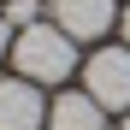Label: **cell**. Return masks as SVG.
<instances>
[{
	"label": "cell",
	"mask_w": 130,
	"mask_h": 130,
	"mask_svg": "<svg viewBox=\"0 0 130 130\" xmlns=\"http://www.w3.org/2000/svg\"><path fill=\"white\" fill-rule=\"evenodd\" d=\"M0 59H12V24H6V12H0Z\"/></svg>",
	"instance_id": "obj_7"
},
{
	"label": "cell",
	"mask_w": 130,
	"mask_h": 130,
	"mask_svg": "<svg viewBox=\"0 0 130 130\" xmlns=\"http://www.w3.org/2000/svg\"><path fill=\"white\" fill-rule=\"evenodd\" d=\"M106 124V106L83 89V95H59L47 106V130H101Z\"/></svg>",
	"instance_id": "obj_5"
},
{
	"label": "cell",
	"mask_w": 130,
	"mask_h": 130,
	"mask_svg": "<svg viewBox=\"0 0 130 130\" xmlns=\"http://www.w3.org/2000/svg\"><path fill=\"white\" fill-rule=\"evenodd\" d=\"M12 65H18V77H30V83H65L71 65H77V41L59 24H30L12 41Z\"/></svg>",
	"instance_id": "obj_1"
},
{
	"label": "cell",
	"mask_w": 130,
	"mask_h": 130,
	"mask_svg": "<svg viewBox=\"0 0 130 130\" xmlns=\"http://www.w3.org/2000/svg\"><path fill=\"white\" fill-rule=\"evenodd\" d=\"M53 24L71 36V41H95L118 24V0H53Z\"/></svg>",
	"instance_id": "obj_3"
},
{
	"label": "cell",
	"mask_w": 130,
	"mask_h": 130,
	"mask_svg": "<svg viewBox=\"0 0 130 130\" xmlns=\"http://www.w3.org/2000/svg\"><path fill=\"white\" fill-rule=\"evenodd\" d=\"M83 89H89L106 112H112V106L130 112V41H124V47L89 53V65H83Z\"/></svg>",
	"instance_id": "obj_2"
},
{
	"label": "cell",
	"mask_w": 130,
	"mask_h": 130,
	"mask_svg": "<svg viewBox=\"0 0 130 130\" xmlns=\"http://www.w3.org/2000/svg\"><path fill=\"white\" fill-rule=\"evenodd\" d=\"M6 24H12V30L41 24V6H36V0H6Z\"/></svg>",
	"instance_id": "obj_6"
},
{
	"label": "cell",
	"mask_w": 130,
	"mask_h": 130,
	"mask_svg": "<svg viewBox=\"0 0 130 130\" xmlns=\"http://www.w3.org/2000/svg\"><path fill=\"white\" fill-rule=\"evenodd\" d=\"M118 24H124V41H130V6H124V12H118Z\"/></svg>",
	"instance_id": "obj_8"
},
{
	"label": "cell",
	"mask_w": 130,
	"mask_h": 130,
	"mask_svg": "<svg viewBox=\"0 0 130 130\" xmlns=\"http://www.w3.org/2000/svg\"><path fill=\"white\" fill-rule=\"evenodd\" d=\"M124 130H130V118H124Z\"/></svg>",
	"instance_id": "obj_9"
},
{
	"label": "cell",
	"mask_w": 130,
	"mask_h": 130,
	"mask_svg": "<svg viewBox=\"0 0 130 130\" xmlns=\"http://www.w3.org/2000/svg\"><path fill=\"white\" fill-rule=\"evenodd\" d=\"M41 124H47L41 83H30V77H6V83H0V130H41Z\"/></svg>",
	"instance_id": "obj_4"
}]
</instances>
